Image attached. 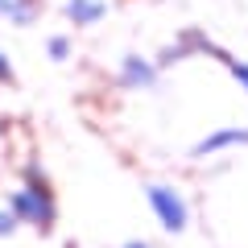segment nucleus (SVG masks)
I'll return each mask as SVG.
<instances>
[{"instance_id":"obj_1","label":"nucleus","mask_w":248,"mask_h":248,"mask_svg":"<svg viewBox=\"0 0 248 248\" xmlns=\"http://www.w3.org/2000/svg\"><path fill=\"white\" fill-rule=\"evenodd\" d=\"M149 203H153V211L161 215V223H166L170 232H182L186 228V203H182L178 190H170V186H153Z\"/></svg>"},{"instance_id":"obj_2","label":"nucleus","mask_w":248,"mask_h":248,"mask_svg":"<svg viewBox=\"0 0 248 248\" xmlns=\"http://www.w3.org/2000/svg\"><path fill=\"white\" fill-rule=\"evenodd\" d=\"M13 203H17V211H25V215H33V219H50V199L42 195V190H37V195H17L13 199Z\"/></svg>"},{"instance_id":"obj_3","label":"nucleus","mask_w":248,"mask_h":248,"mask_svg":"<svg viewBox=\"0 0 248 248\" xmlns=\"http://www.w3.org/2000/svg\"><path fill=\"white\" fill-rule=\"evenodd\" d=\"M236 141H248V128H223V133L207 137V141L199 145V153H215V149H223V145H236Z\"/></svg>"},{"instance_id":"obj_4","label":"nucleus","mask_w":248,"mask_h":248,"mask_svg":"<svg viewBox=\"0 0 248 248\" xmlns=\"http://www.w3.org/2000/svg\"><path fill=\"white\" fill-rule=\"evenodd\" d=\"M71 17L75 21H95L99 17V4H95V0H71Z\"/></svg>"},{"instance_id":"obj_5","label":"nucleus","mask_w":248,"mask_h":248,"mask_svg":"<svg viewBox=\"0 0 248 248\" xmlns=\"http://www.w3.org/2000/svg\"><path fill=\"white\" fill-rule=\"evenodd\" d=\"M0 13H9V17H17V21L29 17V9L21 4V0H0Z\"/></svg>"},{"instance_id":"obj_6","label":"nucleus","mask_w":248,"mask_h":248,"mask_svg":"<svg viewBox=\"0 0 248 248\" xmlns=\"http://www.w3.org/2000/svg\"><path fill=\"white\" fill-rule=\"evenodd\" d=\"M128 79H141V83H149V66H145V62H128Z\"/></svg>"},{"instance_id":"obj_7","label":"nucleus","mask_w":248,"mask_h":248,"mask_svg":"<svg viewBox=\"0 0 248 248\" xmlns=\"http://www.w3.org/2000/svg\"><path fill=\"white\" fill-rule=\"evenodd\" d=\"M232 75H236V79L248 87V62H232Z\"/></svg>"},{"instance_id":"obj_8","label":"nucleus","mask_w":248,"mask_h":248,"mask_svg":"<svg viewBox=\"0 0 248 248\" xmlns=\"http://www.w3.org/2000/svg\"><path fill=\"white\" fill-rule=\"evenodd\" d=\"M4 75H9V62H4V58H0V79H4Z\"/></svg>"},{"instance_id":"obj_9","label":"nucleus","mask_w":248,"mask_h":248,"mask_svg":"<svg viewBox=\"0 0 248 248\" xmlns=\"http://www.w3.org/2000/svg\"><path fill=\"white\" fill-rule=\"evenodd\" d=\"M4 228H13V219H4V215H0V232H4Z\"/></svg>"},{"instance_id":"obj_10","label":"nucleus","mask_w":248,"mask_h":248,"mask_svg":"<svg viewBox=\"0 0 248 248\" xmlns=\"http://www.w3.org/2000/svg\"><path fill=\"white\" fill-rule=\"evenodd\" d=\"M128 248H145V244H128Z\"/></svg>"}]
</instances>
